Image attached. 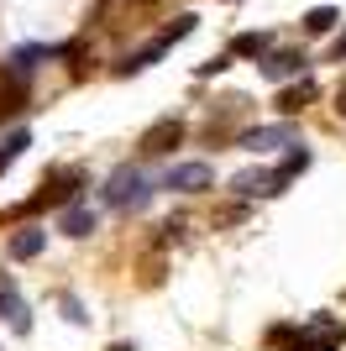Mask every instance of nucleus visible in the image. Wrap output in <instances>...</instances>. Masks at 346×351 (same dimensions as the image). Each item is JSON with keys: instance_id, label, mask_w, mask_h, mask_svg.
<instances>
[{"instance_id": "1", "label": "nucleus", "mask_w": 346, "mask_h": 351, "mask_svg": "<svg viewBox=\"0 0 346 351\" xmlns=\"http://www.w3.org/2000/svg\"><path fill=\"white\" fill-rule=\"evenodd\" d=\"M147 194H152V184L142 178V168L126 162V168H115L111 184H105V205L111 210H137V205H147Z\"/></svg>"}, {"instance_id": "2", "label": "nucleus", "mask_w": 346, "mask_h": 351, "mask_svg": "<svg viewBox=\"0 0 346 351\" xmlns=\"http://www.w3.org/2000/svg\"><path fill=\"white\" fill-rule=\"evenodd\" d=\"M299 142V126L294 121H278V126H252V132L236 136V147H246V152H278V147H294Z\"/></svg>"}, {"instance_id": "3", "label": "nucleus", "mask_w": 346, "mask_h": 351, "mask_svg": "<svg viewBox=\"0 0 346 351\" xmlns=\"http://www.w3.org/2000/svg\"><path fill=\"white\" fill-rule=\"evenodd\" d=\"M178 142H184V121L178 116H163V121H152V126L142 132V152L147 158H168Z\"/></svg>"}, {"instance_id": "4", "label": "nucleus", "mask_w": 346, "mask_h": 351, "mask_svg": "<svg viewBox=\"0 0 346 351\" xmlns=\"http://www.w3.org/2000/svg\"><path fill=\"white\" fill-rule=\"evenodd\" d=\"M257 58H262V63H257L262 79H273V84H284V79H299L304 63H310L299 47H278V53H257Z\"/></svg>"}, {"instance_id": "5", "label": "nucleus", "mask_w": 346, "mask_h": 351, "mask_svg": "<svg viewBox=\"0 0 346 351\" xmlns=\"http://www.w3.org/2000/svg\"><path fill=\"white\" fill-rule=\"evenodd\" d=\"M210 162H178V168H168L163 173V189H184V194H200V189H210Z\"/></svg>"}, {"instance_id": "6", "label": "nucleus", "mask_w": 346, "mask_h": 351, "mask_svg": "<svg viewBox=\"0 0 346 351\" xmlns=\"http://www.w3.org/2000/svg\"><path fill=\"white\" fill-rule=\"evenodd\" d=\"M231 194H242V199H252V194H284V184L268 168H246V173L231 178Z\"/></svg>"}, {"instance_id": "7", "label": "nucleus", "mask_w": 346, "mask_h": 351, "mask_svg": "<svg viewBox=\"0 0 346 351\" xmlns=\"http://www.w3.org/2000/svg\"><path fill=\"white\" fill-rule=\"evenodd\" d=\"M168 47H173V43H168V37L158 32V37H152L147 47H137V53H126V58L115 63V73H142V69H152V63H158L163 53H168Z\"/></svg>"}, {"instance_id": "8", "label": "nucleus", "mask_w": 346, "mask_h": 351, "mask_svg": "<svg viewBox=\"0 0 346 351\" xmlns=\"http://www.w3.org/2000/svg\"><path fill=\"white\" fill-rule=\"evenodd\" d=\"M320 89H315V79H304L299 73V84H288V89H278V110H284V116H299L304 105L315 100Z\"/></svg>"}, {"instance_id": "9", "label": "nucleus", "mask_w": 346, "mask_h": 351, "mask_svg": "<svg viewBox=\"0 0 346 351\" xmlns=\"http://www.w3.org/2000/svg\"><path fill=\"white\" fill-rule=\"evenodd\" d=\"M43 247H47V231H37V226H27V231L11 236V257H16V263H32Z\"/></svg>"}, {"instance_id": "10", "label": "nucleus", "mask_w": 346, "mask_h": 351, "mask_svg": "<svg viewBox=\"0 0 346 351\" xmlns=\"http://www.w3.org/2000/svg\"><path fill=\"white\" fill-rule=\"evenodd\" d=\"M310 162H315V152L294 142V152H288V158H284V162H278V168H273V178H278V184H288V178H294V173H304Z\"/></svg>"}, {"instance_id": "11", "label": "nucleus", "mask_w": 346, "mask_h": 351, "mask_svg": "<svg viewBox=\"0 0 346 351\" xmlns=\"http://www.w3.org/2000/svg\"><path fill=\"white\" fill-rule=\"evenodd\" d=\"M268 47H273L268 32H242V37H231V53H236V58H257V53H268Z\"/></svg>"}, {"instance_id": "12", "label": "nucleus", "mask_w": 346, "mask_h": 351, "mask_svg": "<svg viewBox=\"0 0 346 351\" xmlns=\"http://www.w3.org/2000/svg\"><path fill=\"white\" fill-rule=\"evenodd\" d=\"M27 147H32V132H27V126H16V132L0 142V173H5V168H11V162L27 152Z\"/></svg>"}, {"instance_id": "13", "label": "nucleus", "mask_w": 346, "mask_h": 351, "mask_svg": "<svg viewBox=\"0 0 346 351\" xmlns=\"http://www.w3.org/2000/svg\"><path fill=\"white\" fill-rule=\"evenodd\" d=\"M336 21H341V16H336L331 5H315V11H304V32H310V37H325Z\"/></svg>"}, {"instance_id": "14", "label": "nucleus", "mask_w": 346, "mask_h": 351, "mask_svg": "<svg viewBox=\"0 0 346 351\" xmlns=\"http://www.w3.org/2000/svg\"><path fill=\"white\" fill-rule=\"evenodd\" d=\"M95 231V210H69V215H63V236H73V241H79V236H89Z\"/></svg>"}, {"instance_id": "15", "label": "nucleus", "mask_w": 346, "mask_h": 351, "mask_svg": "<svg viewBox=\"0 0 346 351\" xmlns=\"http://www.w3.org/2000/svg\"><path fill=\"white\" fill-rule=\"evenodd\" d=\"M194 27H200V16H194V11H184L178 21H168V27H163V37H168V43H184V37H189Z\"/></svg>"}, {"instance_id": "16", "label": "nucleus", "mask_w": 346, "mask_h": 351, "mask_svg": "<svg viewBox=\"0 0 346 351\" xmlns=\"http://www.w3.org/2000/svg\"><path fill=\"white\" fill-rule=\"evenodd\" d=\"M231 69V58L220 53V58H210V63H200V79H216V73H226Z\"/></svg>"}, {"instance_id": "17", "label": "nucleus", "mask_w": 346, "mask_h": 351, "mask_svg": "<svg viewBox=\"0 0 346 351\" xmlns=\"http://www.w3.org/2000/svg\"><path fill=\"white\" fill-rule=\"evenodd\" d=\"M331 58H346V32H341V37L331 43Z\"/></svg>"}, {"instance_id": "18", "label": "nucleus", "mask_w": 346, "mask_h": 351, "mask_svg": "<svg viewBox=\"0 0 346 351\" xmlns=\"http://www.w3.org/2000/svg\"><path fill=\"white\" fill-rule=\"evenodd\" d=\"M336 110H341V116H346V84L336 89Z\"/></svg>"}, {"instance_id": "19", "label": "nucleus", "mask_w": 346, "mask_h": 351, "mask_svg": "<svg viewBox=\"0 0 346 351\" xmlns=\"http://www.w3.org/2000/svg\"><path fill=\"white\" fill-rule=\"evenodd\" d=\"M111 351H137V346H131V341H115V346Z\"/></svg>"}]
</instances>
